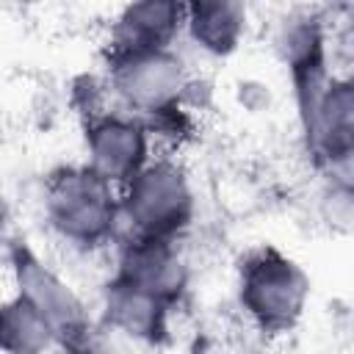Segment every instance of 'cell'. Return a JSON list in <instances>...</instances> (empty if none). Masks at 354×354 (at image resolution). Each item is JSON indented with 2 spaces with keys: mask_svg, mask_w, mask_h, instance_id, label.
I'll use <instances>...</instances> for the list:
<instances>
[{
  "mask_svg": "<svg viewBox=\"0 0 354 354\" xmlns=\"http://www.w3.org/2000/svg\"><path fill=\"white\" fill-rule=\"evenodd\" d=\"M50 216L55 227L77 241H97L113 224V202L97 169L64 171L50 185Z\"/></svg>",
  "mask_w": 354,
  "mask_h": 354,
  "instance_id": "cell-1",
  "label": "cell"
},
{
  "mask_svg": "<svg viewBox=\"0 0 354 354\" xmlns=\"http://www.w3.org/2000/svg\"><path fill=\"white\" fill-rule=\"evenodd\" d=\"M301 271L274 252H263L243 268V301L266 326H288L304 301Z\"/></svg>",
  "mask_w": 354,
  "mask_h": 354,
  "instance_id": "cell-2",
  "label": "cell"
},
{
  "mask_svg": "<svg viewBox=\"0 0 354 354\" xmlns=\"http://www.w3.org/2000/svg\"><path fill=\"white\" fill-rule=\"evenodd\" d=\"M191 210L188 191L177 171L158 166L141 174L127 199V213L133 224L147 235L144 241H160L185 224Z\"/></svg>",
  "mask_w": 354,
  "mask_h": 354,
  "instance_id": "cell-3",
  "label": "cell"
},
{
  "mask_svg": "<svg viewBox=\"0 0 354 354\" xmlns=\"http://www.w3.org/2000/svg\"><path fill=\"white\" fill-rule=\"evenodd\" d=\"M180 64L163 53H144V55H124L119 69L122 91L136 102L155 108L160 105L180 80Z\"/></svg>",
  "mask_w": 354,
  "mask_h": 354,
  "instance_id": "cell-4",
  "label": "cell"
},
{
  "mask_svg": "<svg viewBox=\"0 0 354 354\" xmlns=\"http://www.w3.org/2000/svg\"><path fill=\"white\" fill-rule=\"evenodd\" d=\"M91 149L102 177H130L144 158V138L133 124L111 119L91 127Z\"/></svg>",
  "mask_w": 354,
  "mask_h": 354,
  "instance_id": "cell-5",
  "label": "cell"
},
{
  "mask_svg": "<svg viewBox=\"0 0 354 354\" xmlns=\"http://www.w3.org/2000/svg\"><path fill=\"white\" fill-rule=\"evenodd\" d=\"M180 8L171 3H144L133 6L122 25H119V41L124 55H144V53H160V47L169 41Z\"/></svg>",
  "mask_w": 354,
  "mask_h": 354,
  "instance_id": "cell-6",
  "label": "cell"
},
{
  "mask_svg": "<svg viewBox=\"0 0 354 354\" xmlns=\"http://www.w3.org/2000/svg\"><path fill=\"white\" fill-rule=\"evenodd\" d=\"M111 315L116 324L136 335H155L160 332L163 321V301L147 290H138L124 282H113L111 290Z\"/></svg>",
  "mask_w": 354,
  "mask_h": 354,
  "instance_id": "cell-7",
  "label": "cell"
},
{
  "mask_svg": "<svg viewBox=\"0 0 354 354\" xmlns=\"http://www.w3.org/2000/svg\"><path fill=\"white\" fill-rule=\"evenodd\" d=\"M238 25H241V8L230 6V3H205V6H194V36L216 53H224L232 47L235 36H238Z\"/></svg>",
  "mask_w": 354,
  "mask_h": 354,
  "instance_id": "cell-8",
  "label": "cell"
}]
</instances>
